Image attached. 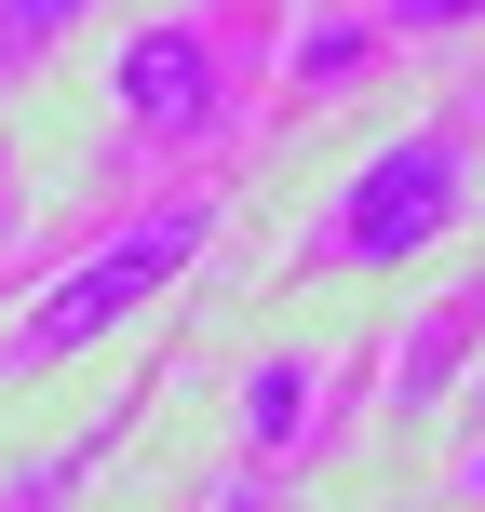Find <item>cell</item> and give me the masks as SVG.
Wrapping results in <instances>:
<instances>
[{
    "label": "cell",
    "mask_w": 485,
    "mask_h": 512,
    "mask_svg": "<svg viewBox=\"0 0 485 512\" xmlns=\"http://www.w3.org/2000/svg\"><path fill=\"white\" fill-rule=\"evenodd\" d=\"M297 418H310V364H256V378H243V432H256V445H283Z\"/></svg>",
    "instance_id": "4"
},
{
    "label": "cell",
    "mask_w": 485,
    "mask_h": 512,
    "mask_svg": "<svg viewBox=\"0 0 485 512\" xmlns=\"http://www.w3.org/2000/svg\"><path fill=\"white\" fill-rule=\"evenodd\" d=\"M68 14H81V0H0V54H41Z\"/></svg>",
    "instance_id": "6"
},
{
    "label": "cell",
    "mask_w": 485,
    "mask_h": 512,
    "mask_svg": "<svg viewBox=\"0 0 485 512\" xmlns=\"http://www.w3.org/2000/svg\"><path fill=\"white\" fill-rule=\"evenodd\" d=\"M459 135H405V149H378V162H364V176H351V203H337L324 216V256H378V270H391V256H432L445 230H459Z\"/></svg>",
    "instance_id": "2"
},
{
    "label": "cell",
    "mask_w": 485,
    "mask_h": 512,
    "mask_svg": "<svg viewBox=\"0 0 485 512\" xmlns=\"http://www.w3.org/2000/svg\"><path fill=\"white\" fill-rule=\"evenodd\" d=\"M189 256H203V216H149V230H122L108 256H81L68 283H54L41 310H27L14 324V364H54V351H95L108 324H135V310L162 297V283L189 270Z\"/></svg>",
    "instance_id": "1"
},
{
    "label": "cell",
    "mask_w": 485,
    "mask_h": 512,
    "mask_svg": "<svg viewBox=\"0 0 485 512\" xmlns=\"http://www.w3.org/2000/svg\"><path fill=\"white\" fill-rule=\"evenodd\" d=\"M459 337H472V310H445V324H418V351H405V405H432V391H445V364H459Z\"/></svg>",
    "instance_id": "5"
},
{
    "label": "cell",
    "mask_w": 485,
    "mask_h": 512,
    "mask_svg": "<svg viewBox=\"0 0 485 512\" xmlns=\"http://www.w3.org/2000/svg\"><path fill=\"white\" fill-rule=\"evenodd\" d=\"M122 108H135V122H162V135L203 122V108H216L203 27H135V41H122Z\"/></svg>",
    "instance_id": "3"
},
{
    "label": "cell",
    "mask_w": 485,
    "mask_h": 512,
    "mask_svg": "<svg viewBox=\"0 0 485 512\" xmlns=\"http://www.w3.org/2000/svg\"><path fill=\"white\" fill-rule=\"evenodd\" d=\"M391 14H405V27H459L472 0H391Z\"/></svg>",
    "instance_id": "7"
},
{
    "label": "cell",
    "mask_w": 485,
    "mask_h": 512,
    "mask_svg": "<svg viewBox=\"0 0 485 512\" xmlns=\"http://www.w3.org/2000/svg\"><path fill=\"white\" fill-rule=\"evenodd\" d=\"M230 512H256V499H230Z\"/></svg>",
    "instance_id": "8"
}]
</instances>
